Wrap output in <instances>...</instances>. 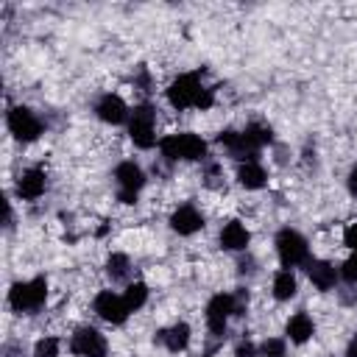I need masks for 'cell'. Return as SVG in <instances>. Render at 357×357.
I'll list each match as a JSON object with an SVG mask.
<instances>
[{"instance_id":"obj_21","label":"cell","mask_w":357,"mask_h":357,"mask_svg":"<svg viewBox=\"0 0 357 357\" xmlns=\"http://www.w3.org/2000/svg\"><path fill=\"white\" fill-rule=\"evenodd\" d=\"M128 271H131V262L126 254H112L106 259V273L112 276V282H123L128 276Z\"/></svg>"},{"instance_id":"obj_1","label":"cell","mask_w":357,"mask_h":357,"mask_svg":"<svg viewBox=\"0 0 357 357\" xmlns=\"http://www.w3.org/2000/svg\"><path fill=\"white\" fill-rule=\"evenodd\" d=\"M159 151L167 162H176V159L195 162V159L206 156V142L195 134H170V137L159 139Z\"/></svg>"},{"instance_id":"obj_27","label":"cell","mask_w":357,"mask_h":357,"mask_svg":"<svg viewBox=\"0 0 357 357\" xmlns=\"http://www.w3.org/2000/svg\"><path fill=\"white\" fill-rule=\"evenodd\" d=\"M343 243H346L351 251H357V223H349V226H346V231H343Z\"/></svg>"},{"instance_id":"obj_26","label":"cell","mask_w":357,"mask_h":357,"mask_svg":"<svg viewBox=\"0 0 357 357\" xmlns=\"http://www.w3.org/2000/svg\"><path fill=\"white\" fill-rule=\"evenodd\" d=\"M231 298H234V315H243L245 307H248V293L245 290H237Z\"/></svg>"},{"instance_id":"obj_14","label":"cell","mask_w":357,"mask_h":357,"mask_svg":"<svg viewBox=\"0 0 357 357\" xmlns=\"http://www.w3.org/2000/svg\"><path fill=\"white\" fill-rule=\"evenodd\" d=\"M248 240H251V234H248V229H245L240 220H229V223L220 229V245H223L226 251H243V248L248 245Z\"/></svg>"},{"instance_id":"obj_23","label":"cell","mask_w":357,"mask_h":357,"mask_svg":"<svg viewBox=\"0 0 357 357\" xmlns=\"http://www.w3.org/2000/svg\"><path fill=\"white\" fill-rule=\"evenodd\" d=\"M33 357H59V340H56V337H42V340H36Z\"/></svg>"},{"instance_id":"obj_2","label":"cell","mask_w":357,"mask_h":357,"mask_svg":"<svg viewBox=\"0 0 357 357\" xmlns=\"http://www.w3.org/2000/svg\"><path fill=\"white\" fill-rule=\"evenodd\" d=\"M47 298V282L42 276L31 279V282H17L11 290H8V304L17 310V312H31V310H39Z\"/></svg>"},{"instance_id":"obj_11","label":"cell","mask_w":357,"mask_h":357,"mask_svg":"<svg viewBox=\"0 0 357 357\" xmlns=\"http://www.w3.org/2000/svg\"><path fill=\"white\" fill-rule=\"evenodd\" d=\"M95 114L103 120V123H109V126H120V123H126L128 120V106H126V100L120 98V95H112V92H106L98 103H95Z\"/></svg>"},{"instance_id":"obj_19","label":"cell","mask_w":357,"mask_h":357,"mask_svg":"<svg viewBox=\"0 0 357 357\" xmlns=\"http://www.w3.org/2000/svg\"><path fill=\"white\" fill-rule=\"evenodd\" d=\"M296 290H298V284H296V276L284 268V271H279L276 276H273V296L279 298V301H287V298H293L296 296Z\"/></svg>"},{"instance_id":"obj_22","label":"cell","mask_w":357,"mask_h":357,"mask_svg":"<svg viewBox=\"0 0 357 357\" xmlns=\"http://www.w3.org/2000/svg\"><path fill=\"white\" fill-rule=\"evenodd\" d=\"M145 298H148V287H145L142 282L128 284V287H126V293H123V301H126L128 312H137V310L145 304Z\"/></svg>"},{"instance_id":"obj_10","label":"cell","mask_w":357,"mask_h":357,"mask_svg":"<svg viewBox=\"0 0 357 357\" xmlns=\"http://www.w3.org/2000/svg\"><path fill=\"white\" fill-rule=\"evenodd\" d=\"M95 312L106 321V324H123L128 318V307L123 301V296L112 293V290H103L95 296Z\"/></svg>"},{"instance_id":"obj_15","label":"cell","mask_w":357,"mask_h":357,"mask_svg":"<svg viewBox=\"0 0 357 357\" xmlns=\"http://www.w3.org/2000/svg\"><path fill=\"white\" fill-rule=\"evenodd\" d=\"M307 276H310V282H312L318 290H332L335 282H337V271H335V265H329V262H324V259H312V262H307Z\"/></svg>"},{"instance_id":"obj_16","label":"cell","mask_w":357,"mask_h":357,"mask_svg":"<svg viewBox=\"0 0 357 357\" xmlns=\"http://www.w3.org/2000/svg\"><path fill=\"white\" fill-rule=\"evenodd\" d=\"M156 340L165 343L167 351H184L187 343H190V326H187L184 321H178V324H173L170 329H162V332L156 335Z\"/></svg>"},{"instance_id":"obj_24","label":"cell","mask_w":357,"mask_h":357,"mask_svg":"<svg viewBox=\"0 0 357 357\" xmlns=\"http://www.w3.org/2000/svg\"><path fill=\"white\" fill-rule=\"evenodd\" d=\"M259 354H262V357H284V340H279V337H268V340H262Z\"/></svg>"},{"instance_id":"obj_29","label":"cell","mask_w":357,"mask_h":357,"mask_svg":"<svg viewBox=\"0 0 357 357\" xmlns=\"http://www.w3.org/2000/svg\"><path fill=\"white\" fill-rule=\"evenodd\" d=\"M349 192H351V195H357V167L349 173Z\"/></svg>"},{"instance_id":"obj_7","label":"cell","mask_w":357,"mask_h":357,"mask_svg":"<svg viewBox=\"0 0 357 357\" xmlns=\"http://www.w3.org/2000/svg\"><path fill=\"white\" fill-rule=\"evenodd\" d=\"M8 131L20 139V142H33L39 134H42V123H39V117L31 112V109H25V106H14L11 112H8Z\"/></svg>"},{"instance_id":"obj_9","label":"cell","mask_w":357,"mask_h":357,"mask_svg":"<svg viewBox=\"0 0 357 357\" xmlns=\"http://www.w3.org/2000/svg\"><path fill=\"white\" fill-rule=\"evenodd\" d=\"M70 351L78 357H106V337L92 326H81L70 337Z\"/></svg>"},{"instance_id":"obj_30","label":"cell","mask_w":357,"mask_h":357,"mask_svg":"<svg viewBox=\"0 0 357 357\" xmlns=\"http://www.w3.org/2000/svg\"><path fill=\"white\" fill-rule=\"evenodd\" d=\"M346 357H357V335L349 340V349H346Z\"/></svg>"},{"instance_id":"obj_4","label":"cell","mask_w":357,"mask_h":357,"mask_svg":"<svg viewBox=\"0 0 357 357\" xmlns=\"http://www.w3.org/2000/svg\"><path fill=\"white\" fill-rule=\"evenodd\" d=\"M114 178H117V198L123 204H137V192L145 184V173L137 162H120L114 167Z\"/></svg>"},{"instance_id":"obj_28","label":"cell","mask_w":357,"mask_h":357,"mask_svg":"<svg viewBox=\"0 0 357 357\" xmlns=\"http://www.w3.org/2000/svg\"><path fill=\"white\" fill-rule=\"evenodd\" d=\"M254 354H257V349H254V343H248V340L240 343L237 351H234V357H254Z\"/></svg>"},{"instance_id":"obj_18","label":"cell","mask_w":357,"mask_h":357,"mask_svg":"<svg viewBox=\"0 0 357 357\" xmlns=\"http://www.w3.org/2000/svg\"><path fill=\"white\" fill-rule=\"evenodd\" d=\"M265 170H262V165H257V162H243L240 165V170H237V181L245 187V190H259V187H265Z\"/></svg>"},{"instance_id":"obj_13","label":"cell","mask_w":357,"mask_h":357,"mask_svg":"<svg viewBox=\"0 0 357 357\" xmlns=\"http://www.w3.org/2000/svg\"><path fill=\"white\" fill-rule=\"evenodd\" d=\"M45 187H47L45 170L31 167V170H25V173L20 176V181H17V195L25 198V201H36V198L45 192Z\"/></svg>"},{"instance_id":"obj_5","label":"cell","mask_w":357,"mask_h":357,"mask_svg":"<svg viewBox=\"0 0 357 357\" xmlns=\"http://www.w3.org/2000/svg\"><path fill=\"white\" fill-rule=\"evenodd\" d=\"M276 254H279V259H282L284 268H293V265L307 262L310 248H307V240H304L298 231L282 229V231L276 234Z\"/></svg>"},{"instance_id":"obj_12","label":"cell","mask_w":357,"mask_h":357,"mask_svg":"<svg viewBox=\"0 0 357 357\" xmlns=\"http://www.w3.org/2000/svg\"><path fill=\"white\" fill-rule=\"evenodd\" d=\"M170 229L178 234H195L198 229H204V215L192 204H184L170 215Z\"/></svg>"},{"instance_id":"obj_3","label":"cell","mask_w":357,"mask_h":357,"mask_svg":"<svg viewBox=\"0 0 357 357\" xmlns=\"http://www.w3.org/2000/svg\"><path fill=\"white\" fill-rule=\"evenodd\" d=\"M153 128H156V112L148 103L134 106V112L128 114V134H131V139H134L137 148H145L148 151V148L156 145Z\"/></svg>"},{"instance_id":"obj_25","label":"cell","mask_w":357,"mask_h":357,"mask_svg":"<svg viewBox=\"0 0 357 357\" xmlns=\"http://www.w3.org/2000/svg\"><path fill=\"white\" fill-rule=\"evenodd\" d=\"M340 273H343V279L349 282V284H354L357 282V251L343 262V268H340Z\"/></svg>"},{"instance_id":"obj_17","label":"cell","mask_w":357,"mask_h":357,"mask_svg":"<svg viewBox=\"0 0 357 357\" xmlns=\"http://www.w3.org/2000/svg\"><path fill=\"white\" fill-rule=\"evenodd\" d=\"M315 335V324L307 312H296L290 321H287V337L293 343H307L310 337Z\"/></svg>"},{"instance_id":"obj_6","label":"cell","mask_w":357,"mask_h":357,"mask_svg":"<svg viewBox=\"0 0 357 357\" xmlns=\"http://www.w3.org/2000/svg\"><path fill=\"white\" fill-rule=\"evenodd\" d=\"M201 81H198V75L195 73H184V75H178L170 86H167V100H170V106L173 109H195V100H198V95H201Z\"/></svg>"},{"instance_id":"obj_8","label":"cell","mask_w":357,"mask_h":357,"mask_svg":"<svg viewBox=\"0 0 357 357\" xmlns=\"http://www.w3.org/2000/svg\"><path fill=\"white\" fill-rule=\"evenodd\" d=\"M231 315H234V298L229 293H218V296L209 298V304H206V326H209V332L215 337H223L226 324H229Z\"/></svg>"},{"instance_id":"obj_20","label":"cell","mask_w":357,"mask_h":357,"mask_svg":"<svg viewBox=\"0 0 357 357\" xmlns=\"http://www.w3.org/2000/svg\"><path fill=\"white\" fill-rule=\"evenodd\" d=\"M243 137H245V142H248L254 151H259L262 145H268V142L273 139L271 128H268V126H262V123H251V126H245Z\"/></svg>"}]
</instances>
